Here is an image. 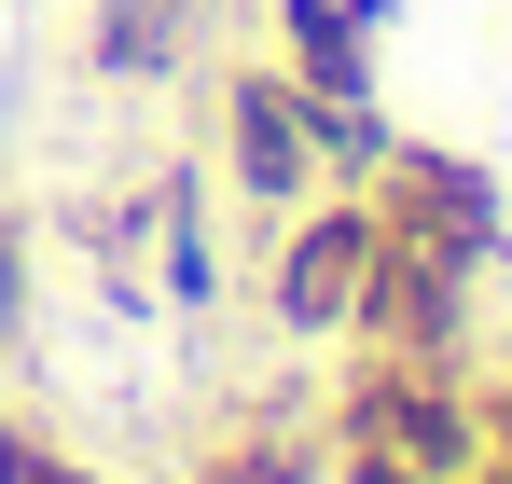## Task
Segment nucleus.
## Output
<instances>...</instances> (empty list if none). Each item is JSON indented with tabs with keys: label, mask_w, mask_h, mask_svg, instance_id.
I'll return each instance as SVG.
<instances>
[{
	"label": "nucleus",
	"mask_w": 512,
	"mask_h": 484,
	"mask_svg": "<svg viewBox=\"0 0 512 484\" xmlns=\"http://www.w3.org/2000/svg\"><path fill=\"white\" fill-rule=\"evenodd\" d=\"M485 457V402L457 388V360H388L346 402V484H443Z\"/></svg>",
	"instance_id": "obj_1"
},
{
	"label": "nucleus",
	"mask_w": 512,
	"mask_h": 484,
	"mask_svg": "<svg viewBox=\"0 0 512 484\" xmlns=\"http://www.w3.org/2000/svg\"><path fill=\"white\" fill-rule=\"evenodd\" d=\"M374 263H388V208H374V194L291 208V249H277V332H360Z\"/></svg>",
	"instance_id": "obj_2"
},
{
	"label": "nucleus",
	"mask_w": 512,
	"mask_h": 484,
	"mask_svg": "<svg viewBox=\"0 0 512 484\" xmlns=\"http://www.w3.org/2000/svg\"><path fill=\"white\" fill-rule=\"evenodd\" d=\"M222 153H236V194L250 208H305L319 194V139H305L291 70H236L222 83Z\"/></svg>",
	"instance_id": "obj_3"
},
{
	"label": "nucleus",
	"mask_w": 512,
	"mask_h": 484,
	"mask_svg": "<svg viewBox=\"0 0 512 484\" xmlns=\"http://www.w3.org/2000/svg\"><path fill=\"white\" fill-rule=\"evenodd\" d=\"M374 14H388V0H277L291 83H305V97H374Z\"/></svg>",
	"instance_id": "obj_4"
},
{
	"label": "nucleus",
	"mask_w": 512,
	"mask_h": 484,
	"mask_svg": "<svg viewBox=\"0 0 512 484\" xmlns=\"http://www.w3.org/2000/svg\"><path fill=\"white\" fill-rule=\"evenodd\" d=\"M97 70L111 83L180 70V0H97Z\"/></svg>",
	"instance_id": "obj_5"
},
{
	"label": "nucleus",
	"mask_w": 512,
	"mask_h": 484,
	"mask_svg": "<svg viewBox=\"0 0 512 484\" xmlns=\"http://www.w3.org/2000/svg\"><path fill=\"white\" fill-rule=\"evenodd\" d=\"M0 484H97V471H70V457H56V443H28V429H14V415H0Z\"/></svg>",
	"instance_id": "obj_6"
},
{
	"label": "nucleus",
	"mask_w": 512,
	"mask_h": 484,
	"mask_svg": "<svg viewBox=\"0 0 512 484\" xmlns=\"http://www.w3.org/2000/svg\"><path fill=\"white\" fill-rule=\"evenodd\" d=\"M14 291H28V263H14V236H0V319H14Z\"/></svg>",
	"instance_id": "obj_7"
},
{
	"label": "nucleus",
	"mask_w": 512,
	"mask_h": 484,
	"mask_svg": "<svg viewBox=\"0 0 512 484\" xmlns=\"http://www.w3.org/2000/svg\"><path fill=\"white\" fill-rule=\"evenodd\" d=\"M485 443H512V388H485Z\"/></svg>",
	"instance_id": "obj_8"
}]
</instances>
